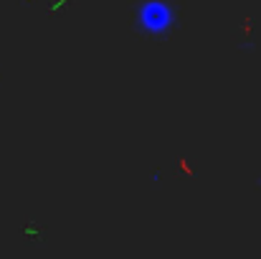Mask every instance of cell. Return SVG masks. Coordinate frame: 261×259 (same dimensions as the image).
<instances>
[{
    "instance_id": "7a4b0ae2",
    "label": "cell",
    "mask_w": 261,
    "mask_h": 259,
    "mask_svg": "<svg viewBox=\"0 0 261 259\" xmlns=\"http://www.w3.org/2000/svg\"><path fill=\"white\" fill-rule=\"evenodd\" d=\"M256 183H259V185H261V178H259V180H256Z\"/></svg>"
},
{
    "instance_id": "6da1fadb",
    "label": "cell",
    "mask_w": 261,
    "mask_h": 259,
    "mask_svg": "<svg viewBox=\"0 0 261 259\" xmlns=\"http://www.w3.org/2000/svg\"><path fill=\"white\" fill-rule=\"evenodd\" d=\"M177 26V8L170 0H140L135 8V28L147 36H165Z\"/></svg>"
}]
</instances>
